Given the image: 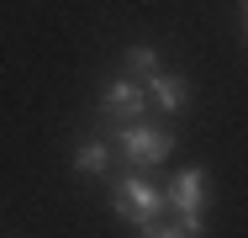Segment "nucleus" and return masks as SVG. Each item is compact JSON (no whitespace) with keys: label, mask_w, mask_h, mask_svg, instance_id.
<instances>
[{"label":"nucleus","mask_w":248,"mask_h":238,"mask_svg":"<svg viewBox=\"0 0 248 238\" xmlns=\"http://www.w3.org/2000/svg\"><path fill=\"white\" fill-rule=\"evenodd\" d=\"M111 212H116V222H127L132 233H143L153 222H164V190H153L148 180H116L111 186Z\"/></svg>","instance_id":"obj_1"},{"label":"nucleus","mask_w":248,"mask_h":238,"mask_svg":"<svg viewBox=\"0 0 248 238\" xmlns=\"http://www.w3.org/2000/svg\"><path fill=\"white\" fill-rule=\"evenodd\" d=\"M164 206H174V217H180V238H206V170H180L174 175V186L164 196Z\"/></svg>","instance_id":"obj_2"},{"label":"nucleus","mask_w":248,"mask_h":238,"mask_svg":"<svg viewBox=\"0 0 248 238\" xmlns=\"http://www.w3.org/2000/svg\"><path fill=\"white\" fill-rule=\"evenodd\" d=\"M116 153H122L132 170H153V164H164V159L174 153V133H169V127H143V122L116 127Z\"/></svg>","instance_id":"obj_3"},{"label":"nucleus","mask_w":248,"mask_h":238,"mask_svg":"<svg viewBox=\"0 0 248 238\" xmlns=\"http://www.w3.org/2000/svg\"><path fill=\"white\" fill-rule=\"evenodd\" d=\"M143 106H148V95H143L138 80H127V74L106 80V95H100V122H111V133H116V127L143 122Z\"/></svg>","instance_id":"obj_4"},{"label":"nucleus","mask_w":248,"mask_h":238,"mask_svg":"<svg viewBox=\"0 0 248 238\" xmlns=\"http://www.w3.org/2000/svg\"><path fill=\"white\" fill-rule=\"evenodd\" d=\"M143 95H148L158 111L180 117V111L190 106V80H185V74H169V69H158L153 80H143Z\"/></svg>","instance_id":"obj_5"},{"label":"nucleus","mask_w":248,"mask_h":238,"mask_svg":"<svg viewBox=\"0 0 248 238\" xmlns=\"http://www.w3.org/2000/svg\"><path fill=\"white\" fill-rule=\"evenodd\" d=\"M106 164H111V148H106V143H79V148H74V175L100 180V175H106Z\"/></svg>","instance_id":"obj_6"},{"label":"nucleus","mask_w":248,"mask_h":238,"mask_svg":"<svg viewBox=\"0 0 248 238\" xmlns=\"http://www.w3.org/2000/svg\"><path fill=\"white\" fill-rule=\"evenodd\" d=\"M158 69H164V64H158V53H153L148 43H132V48H127V80L143 85V80H153Z\"/></svg>","instance_id":"obj_7"},{"label":"nucleus","mask_w":248,"mask_h":238,"mask_svg":"<svg viewBox=\"0 0 248 238\" xmlns=\"http://www.w3.org/2000/svg\"><path fill=\"white\" fill-rule=\"evenodd\" d=\"M138 238H180V228H164V222H153V228H143Z\"/></svg>","instance_id":"obj_8"}]
</instances>
